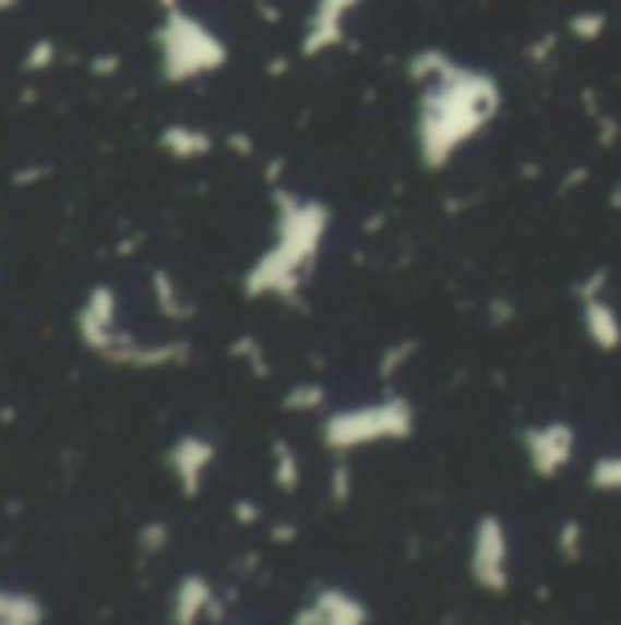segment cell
<instances>
[{"instance_id":"15","label":"cell","mask_w":621,"mask_h":625,"mask_svg":"<svg viewBox=\"0 0 621 625\" xmlns=\"http://www.w3.org/2000/svg\"><path fill=\"white\" fill-rule=\"evenodd\" d=\"M8 8H15V0H0V12H8Z\"/></svg>"},{"instance_id":"4","label":"cell","mask_w":621,"mask_h":625,"mask_svg":"<svg viewBox=\"0 0 621 625\" xmlns=\"http://www.w3.org/2000/svg\"><path fill=\"white\" fill-rule=\"evenodd\" d=\"M355 4H359V0H319L314 19H311V29H308V51L336 45L341 34H344V19Z\"/></svg>"},{"instance_id":"1","label":"cell","mask_w":621,"mask_h":625,"mask_svg":"<svg viewBox=\"0 0 621 625\" xmlns=\"http://www.w3.org/2000/svg\"><path fill=\"white\" fill-rule=\"evenodd\" d=\"M154 45H157V59H162V77L172 81V85L205 77L227 62L224 40H219L202 19L187 15L183 8L165 12L162 26H157L154 34Z\"/></svg>"},{"instance_id":"3","label":"cell","mask_w":621,"mask_h":625,"mask_svg":"<svg viewBox=\"0 0 621 625\" xmlns=\"http://www.w3.org/2000/svg\"><path fill=\"white\" fill-rule=\"evenodd\" d=\"M213 443L198 440V435H183V440L172 443V450H168V468L176 472V479H180L183 494L194 497L198 486H202V476L205 468L213 465Z\"/></svg>"},{"instance_id":"10","label":"cell","mask_w":621,"mask_h":625,"mask_svg":"<svg viewBox=\"0 0 621 625\" xmlns=\"http://www.w3.org/2000/svg\"><path fill=\"white\" fill-rule=\"evenodd\" d=\"M135 541H140L143 552H162V549L168 545V527H165V524H146Z\"/></svg>"},{"instance_id":"5","label":"cell","mask_w":621,"mask_h":625,"mask_svg":"<svg viewBox=\"0 0 621 625\" xmlns=\"http://www.w3.org/2000/svg\"><path fill=\"white\" fill-rule=\"evenodd\" d=\"M208 608H213V589H208V581L198 575H187L172 592V625H194Z\"/></svg>"},{"instance_id":"13","label":"cell","mask_w":621,"mask_h":625,"mask_svg":"<svg viewBox=\"0 0 621 625\" xmlns=\"http://www.w3.org/2000/svg\"><path fill=\"white\" fill-rule=\"evenodd\" d=\"M604 468H607V472H614V476L599 479V483H604V486H621V465H604Z\"/></svg>"},{"instance_id":"12","label":"cell","mask_w":621,"mask_h":625,"mask_svg":"<svg viewBox=\"0 0 621 625\" xmlns=\"http://www.w3.org/2000/svg\"><path fill=\"white\" fill-rule=\"evenodd\" d=\"M92 70H96V74H114V70H118V59H114V56H99L96 62H92Z\"/></svg>"},{"instance_id":"14","label":"cell","mask_w":621,"mask_h":625,"mask_svg":"<svg viewBox=\"0 0 621 625\" xmlns=\"http://www.w3.org/2000/svg\"><path fill=\"white\" fill-rule=\"evenodd\" d=\"M157 8H162V12H176V8H180V0H154Z\"/></svg>"},{"instance_id":"7","label":"cell","mask_w":621,"mask_h":625,"mask_svg":"<svg viewBox=\"0 0 621 625\" xmlns=\"http://www.w3.org/2000/svg\"><path fill=\"white\" fill-rule=\"evenodd\" d=\"M162 147L172 158H198L208 151V135L202 129H191V124H168L162 132Z\"/></svg>"},{"instance_id":"11","label":"cell","mask_w":621,"mask_h":625,"mask_svg":"<svg viewBox=\"0 0 621 625\" xmlns=\"http://www.w3.org/2000/svg\"><path fill=\"white\" fill-rule=\"evenodd\" d=\"M599 29H604V15H577V19H574V34L596 37Z\"/></svg>"},{"instance_id":"8","label":"cell","mask_w":621,"mask_h":625,"mask_svg":"<svg viewBox=\"0 0 621 625\" xmlns=\"http://www.w3.org/2000/svg\"><path fill=\"white\" fill-rule=\"evenodd\" d=\"M59 62V45L51 37H37V40H29V48L23 51V74H48L51 67Z\"/></svg>"},{"instance_id":"6","label":"cell","mask_w":621,"mask_h":625,"mask_svg":"<svg viewBox=\"0 0 621 625\" xmlns=\"http://www.w3.org/2000/svg\"><path fill=\"white\" fill-rule=\"evenodd\" d=\"M45 603L26 589L0 586V622L4 625H45Z\"/></svg>"},{"instance_id":"9","label":"cell","mask_w":621,"mask_h":625,"mask_svg":"<svg viewBox=\"0 0 621 625\" xmlns=\"http://www.w3.org/2000/svg\"><path fill=\"white\" fill-rule=\"evenodd\" d=\"M154 293H157V304H162V311L165 315H172V318H180V289L172 286V278L168 275H162V271H157L154 275Z\"/></svg>"},{"instance_id":"2","label":"cell","mask_w":621,"mask_h":625,"mask_svg":"<svg viewBox=\"0 0 621 625\" xmlns=\"http://www.w3.org/2000/svg\"><path fill=\"white\" fill-rule=\"evenodd\" d=\"M73 329H77V337H81L84 348L99 356V351L114 340V333L121 329V322H118V293H114L110 286H92L88 297H84L81 308H77Z\"/></svg>"},{"instance_id":"16","label":"cell","mask_w":621,"mask_h":625,"mask_svg":"<svg viewBox=\"0 0 621 625\" xmlns=\"http://www.w3.org/2000/svg\"><path fill=\"white\" fill-rule=\"evenodd\" d=\"M0 625H4V622H0Z\"/></svg>"}]
</instances>
